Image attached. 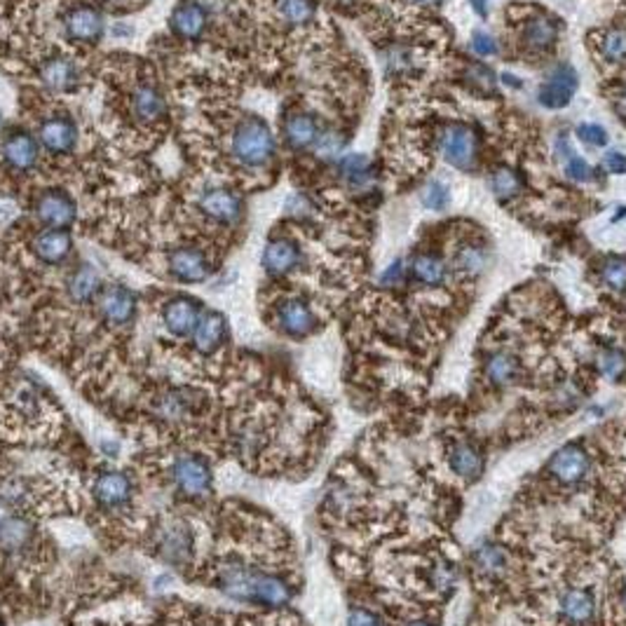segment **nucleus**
<instances>
[{
    "instance_id": "f257e3e1",
    "label": "nucleus",
    "mask_w": 626,
    "mask_h": 626,
    "mask_svg": "<svg viewBox=\"0 0 626 626\" xmlns=\"http://www.w3.org/2000/svg\"><path fill=\"white\" fill-rule=\"evenodd\" d=\"M233 157L244 167H266L275 156V136L261 117L249 116L233 132Z\"/></svg>"
},
{
    "instance_id": "f03ea898",
    "label": "nucleus",
    "mask_w": 626,
    "mask_h": 626,
    "mask_svg": "<svg viewBox=\"0 0 626 626\" xmlns=\"http://www.w3.org/2000/svg\"><path fill=\"white\" fill-rule=\"evenodd\" d=\"M35 217L47 227L66 230L68 226L76 223L78 209H76V202H73L71 195L64 193V190L50 188L38 195V200H35Z\"/></svg>"
},
{
    "instance_id": "7ed1b4c3",
    "label": "nucleus",
    "mask_w": 626,
    "mask_h": 626,
    "mask_svg": "<svg viewBox=\"0 0 626 626\" xmlns=\"http://www.w3.org/2000/svg\"><path fill=\"white\" fill-rule=\"evenodd\" d=\"M441 156L449 165H453L455 169H471L474 160H477V136L470 127H462V125H453V127H446L441 132Z\"/></svg>"
},
{
    "instance_id": "20e7f679",
    "label": "nucleus",
    "mask_w": 626,
    "mask_h": 626,
    "mask_svg": "<svg viewBox=\"0 0 626 626\" xmlns=\"http://www.w3.org/2000/svg\"><path fill=\"white\" fill-rule=\"evenodd\" d=\"M174 481H177L178 490L188 498H202L209 493L211 488V470L207 460L197 458V455H181L174 462Z\"/></svg>"
},
{
    "instance_id": "39448f33",
    "label": "nucleus",
    "mask_w": 626,
    "mask_h": 626,
    "mask_svg": "<svg viewBox=\"0 0 626 626\" xmlns=\"http://www.w3.org/2000/svg\"><path fill=\"white\" fill-rule=\"evenodd\" d=\"M169 272L183 284H200L211 275V261L195 247H178L169 254Z\"/></svg>"
},
{
    "instance_id": "423d86ee",
    "label": "nucleus",
    "mask_w": 626,
    "mask_h": 626,
    "mask_svg": "<svg viewBox=\"0 0 626 626\" xmlns=\"http://www.w3.org/2000/svg\"><path fill=\"white\" fill-rule=\"evenodd\" d=\"M589 453L577 444H568L563 449H559L549 462V474L556 479V481L566 483V486H575V483L582 481L589 471Z\"/></svg>"
},
{
    "instance_id": "0eeeda50",
    "label": "nucleus",
    "mask_w": 626,
    "mask_h": 626,
    "mask_svg": "<svg viewBox=\"0 0 626 626\" xmlns=\"http://www.w3.org/2000/svg\"><path fill=\"white\" fill-rule=\"evenodd\" d=\"M278 324L291 338H305L317 328V315L303 298H287L278 308Z\"/></svg>"
},
{
    "instance_id": "6e6552de",
    "label": "nucleus",
    "mask_w": 626,
    "mask_h": 626,
    "mask_svg": "<svg viewBox=\"0 0 626 626\" xmlns=\"http://www.w3.org/2000/svg\"><path fill=\"white\" fill-rule=\"evenodd\" d=\"M577 89V76L568 64H560L554 71L549 73V78L544 80L540 87V104L544 108H563L572 101Z\"/></svg>"
},
{
    "instance_id": "1a4fd4ad",
    "label": "nucleus",
    "mask_w": 626,
    "mask_h": 626,
    "mask_svg": "<svg viewBox=\"0 0 626 626\" xmlns=\"http://www.w3.org/2000/svg\"><path fill=\"white\" fill-rule=\"evenodd\" d=\"M104 17L92 5L73 7L64 17V34L78 43H96L104 35Z\"/></svg>"
},
{
    "instance_id": "9d476101",
    "label": "nucleus",
    "mask_w": 626,
    "mask_h": 626,
    "mask_svg": "<svg viewBox=\"0 0 626 626\" xmlns=\"http://www.w3.org/2000/svg\"><path fill=\"white\" fill-rule=\"evenodd\" d=\"M200 303L195 298H186V296H178V298L169 300L162 310V322H165L167 331L178 336V338H186L195 331L197 322H200Z\"/></svg>"
},
{
    "instance_id": "9b49d317",
    "label": "nucleus",
    "mask_w": 626,
    "mask_h": 626,
    "mask_svg": "<svg viewBox=\"0 0 626 626\" xmlns=\"http://www.w3.org/2000/svg\"><path fill=\"white\" fill-rule=\"evenodd\" d=\"M38 136L40 144L50 150V153H55V156H66V153H71V150L76 148V144H78V127H76V122H73L71 117L56 116L40 125Z\"/></svg>"
},
{
    "instance_id": "f8f14e48",
    "label": "nucleus",
    "mask_w": 626,
    "mask_h": 626,
    "mask_svg": "<svg viewBox=\"0 0 626 626\" xmlns=\"http://www.w3.org/2000/svg\"><path fill=\"white\" fill-rule=\"evenodd\" d=\"M38 141L24 129H15L3 141V160L15 172H28L38 162Z\"/></svg>"
},
{
    "instance_id": "ddd939ff",
    "label": "nucleus",
    "mask_w": 626,
    "mask_h": 626,
    "mask_svg": "<svg viewBox=\"0 0 626 626\" xmlns=\"http://www.w3.org/2000/svg\"><path fill=\"white\" fill-rule=\"evenodd\" d=\"M99 310L108 324L125 327L132 322L134 312H136V296L127 287H108L101 294Z\"/></svg>"
},
{
    "instance_id": "4468645a",
    "label": "nucleus",
    "mask_w": 626,
    "mask_h": 626,
    "mask_svg": "<svg viewBox=\"0 0 626 626\" xmlns=\"http://www.w3.org/2000/svg\"><path fill=\"white\" fill-rule=\"evenodd\" d=\"M200 209L205 217L218 223H235L242 217V200L239 195L227 188H211L200 195Z\"/></svg>"
},
{
    "instance_id": "2eb2a0df",
    "label": "nucleus",
    "mask_w": 626,
    "mask_h": 626,
    "mask_svg": "<svg viewBox=\"0 0 626 626\" xmlns=\"http://www.w3.org/2000/svg\"><path fill=\"white\" fill-rule=\"evenodd\" d=\"M95 498L99 505L117 510L132 500V481L120 471H106L95 481Z\"/></svg>"
},
{
    "instance_id": "dca6fc26",
    "label": "nucleus",
    "mask_w": 626,
    "mask_h": 626,
    "mask_svg": "<svg viewBox=\"0 0 626 626\" xmlns=\"http://www.w3.org/2000/svg\"><path fill=\"white\" fill-rule=\"evenodd\" d=\"M226 333H227V322L226 317L221 315V312H205V315L200 317V322H197V327H195L193 331V345L197 352H202V355H211V352H217L218 348H221V343L226 340Z\"/></svg>"
},
{
    "instance_id": "f3484780",
    "label": "nucleus",
    "mask_w": 626,
    "mask_h": 626,
    "mask_svg": "<svg viewBox=\"0 0 626 626\" xmlns=\"http://www.w3.org/2000/svg\"><path fill=\"white\" fill-rule=\"evenodd\" d=\"M73 249V239L66 230H56V227H47L38 237L34 239V254L40 261L47 266H56V263L66 261L68 254Z\"/></svg>"
},
{
    "instance_id": "a211bd4d",
    "label": "nucleus",
    "mask_w": 626,
    "mask_h": 626,
    "mask_svg": "<svg viewBox=\"0 0 626 626\" xmlns=\"http://www.w3.org/2000/svg\"><path fill=\"white\" fill-rule=\"evenodd\" d=\"M300 263V249L291 239H272L263 251V268L275 278L288 275Z\"/></svg>"
},
{
    "instance_id": "6ab92c4d",
    "label": "nucleus",
    "mask_w": 626,
    "mask_h": 626,
    "mask_svg": "<svg viewBox=\"0 0 626 626\" xmlns=\"http://www.w3.org/2000/svg\"><path fill=\"white\" fill-rule=\"evenodd\" d=\"M207 15L205 7L195 0H183L181 5H177V10L172 12V28L174 34L181 35V38H200L207 28Z\"/></svg>"
},
{
    "instance_id": "aec40b11",
    "label": "nucleus",
    "mask_w": 626,
    "mask_h": 626,
    "mask_svg": "<svg viewBox=\"0 0 626 626\" xmlns=\"http://www.w3.org/2000/svg\"><path fill=\"white\" fill-rule=\"evenodd\" d=\"M559 610L570 624H591L596 617V601L587 589H566L560 593Z\"/></svg>"
},
{
    "instance_id": "412c9836",
    "label": "nucleus",
    "mask_w": 626,
    "mask_h": 626,
    "mask_svg": "<svg viewBox=\"0 0 626 626\" xmlns=\"http://www.w3.org/2000/svg\"><path fill=\"white\" fill-rule=\"evenodd\" d=\"M40 78H43L45 87L56 92V95H64L78 85V66H76V61L66 59V56H55V59L45 61L43 68H40Z\"/></svg>"
},
{
    "instance_id": "4be33fe9",
    "label": "nucleus",
    "mask_w": 626,
    "mask_h": 626,
    "mask_svg": "<svg viewBox=\"0 0 626 626\" xmlns=\"http://www.w3.org/2000/svg\"><path fill=\"white\" fill-rule=\"evenodd\" d=\"M319 134L322 132L317 127V120L312 116H308V113H294V116H288L287 122H284V139L296 150L315 146Z\"/></svg>"
},
{
    "instance_id": "5701e85b",
    "label": "nucleus",
    "mask_w": 626,
    "mask_h": 626,
    "mask_svg": "<svg viewBox=\"0 0 626 626\" xmlns=\"http://www.w3.org/2000/svg\"><path fill=\"white\" fill-rule=\"evenodd\" d=\"M132 108H134V116L144 122H157V120H162L167 113L165 96L157 92V87H153V85H148V83L139 85V87L134 89Z\"/></svg>"
},
{
    "instance_id": "b1692460",
    "label": "nucleus",
    "mask_w": 626,
    "mask_h": 626,
    "mask_svg": "<svg viewBox=\"0 0 626 626\" xmlns=\"http://www.w3.org/2000/svg\"><path fill=\"white\" fill-rule=\"evenodd\" d=\"M66 288L71 300H76V303H92L101 291V275L92 266H80L68 278Z\"/></svg>"
},
{
    "instance_id": "393cba45",
    "label": "nucleus",
    "mask_w": 626,
    "mask_h": 626,
    "mask_svg": "<svg viewBox=\"0 0 626 626\" xmlns=\"http://www.w3.org/2000/svg\"><path fill=\"white\" fill-rule=\"evenodd\" d=\"M449 465L455 477L477 479L483 471V458L474 446L460 441V444H453V449L449 450Z\"/></svg>"
},
{
    "instance_id": "a878e982",
    "label": "nucleus",
    "mask_w": 626,
    "mask_h": 626,
    "mask_svg": "<svg viewBox=\"0 0 626 626\" xmlns=\"http://www.w3.org/2000/svg\"><path fill=\"white\" fill-rule=\"evenodd\" d=\"M519 371H521L519 359L514 355H510V352H495L483 364V373H486L488 383L498 385V388L514 383L516 378H519Z\"/></svg>"
},
{
    "instance_id": "bb28decb",
    "label": "nucleus",
    "mask_w": 626,
    "mask_h": 626,
    "mask_svg": "<svg viewBox=\"0 0 626 626\" xmlns=\"http://www.w3.org/2000/svg\"><path fill=\"white\" fill-rule=\"evenodd\" d=\"M160 551L169 563L178 566L190 556V535L183 526H169L162 532Z\"/></svg>"
},
{
    "instance_id": "cd10ccee",
    "label": "nucleus",
    "mask_w": 626,
    "mask_h": 626,
    "mask_svg": "<svg viewBox=\"0 0 626 626\" xmlns=\"http://www.w3.org/2000/svg\"><path fill=\"white\" fill-rule=\"evenodd\" d=\"M523 40H526L528 50L532 52L549 50L556 40V24L549 17L530 19L526 31H523Z\"/></svg>"
},
{
    "instance_id": "c85d7f7f",
    "label": "nucleus",
    "mask_w": 626,
    "mask_h": 626,
    "mask_svg": "<svg viewBox=\"0 0 626 626\" xmlns=\"http://www.w3.org/2000/svg\"><path fill=\"white\" fill-rule=\"evenodd\" d=\"M413 278L425 287H439L446 282V263L432 254H422L413 258Z\"/></svg>"
},
{
    "instance_id": "c756f323",
    "label": "nucleus",
    "mask_w": 626,
    "mask_h": 626,
    "mask_svg": "<svg viewBox=\"0 0 626 626\" xmlns=\"http://www.w3.org/2000/svg\"><path fill=\"white\" fill-rule=\"evenodd\" d=\"M338 169L340 177H343V181L348 183L349 188H364L373 178L371 162L364 156H348L345 160H340Z\"/></svg>"
},
{
    "instance_id": "7c9ffc66",
    "label": "nucleus",
    "mask_w": 626,
    "mask_h": 626,
    "mask_svg": "<svg viewBox=\"0 0 626 626\" xmlns=\"http://www.w3.org/2000/svg\"><path fill=\"white\" fill-rule=\"evenodd\" d=\"M474 566L481 575L486 577H498L505 572L507 568V554L505 549L498 547V544H481L474 554Z\"/></svg>"
},
{
    "instance_id": "2f4dec72",
    "label": "nucleus",
    "mask_w": 626,
    "mask_h": 626,
    "mask_svg": "<svg viewBox=\"0 0 626 626\" xmlns=\"http://www.w3.org/2000/svg\"><path fill=\"white\" fill-rule=\"evenodd\" d=\"M596 366H599L601 376L605 380L617 383V380H621L626 376V355L617 348H605L596 357Z\"/></svg>"
},
{
    "instance_id": "473e14b6",
    "label": "nucleus",
    "mask_w": 626,
    "mask_h": 626,
    "mask_svg": "<svg viewBox=\"0 0 626 626\" xmlns=\"http://www.w3.org/2000/svg\"><path fill=\"white\" fill-rule=\"evenodd\" d=\"M521 177L510 167H500L498 172H493V177H490V188H493L495 197L502 202L511 200V197L521 193Z\"/></svg>"
},
{
    "instance_id": "72a5a7b5",
    "label": "nucleus",
    "mask_w": 626,
    "mask_h": 626,
    "mask_svg": "<svg viewBox=\"0 0 626 626\" xmlns=\"http://www.w3.org/2000/svg\"><path fill=\"white\" fill-rule=\"evenodd\" d=\"M31 498V488L24 479H7L3 486H0V502L10 510H19L24 507Z\"/></svg>"
},
{
    "instance_id": "f704fd0d",
    "label": "nucleus",
    "mask_w": 626,
    "mask_h": 626,
    "mask_svg": "<svg viewBox=\"0 0 626 626\" xmlns=\"http://www.w3.org/2000/svg\"><path fill=\"white\" fill-rule=\"evenodd\" d=\"M282 17L291 24H308L315 17V3L312 0H278Z\"/></svg>"
},
{
    "instance_id": "c9c22d12",
    "label": "nucleus",
    "mask_w": 626,
    "mask_h": 626,
    "mask_svg": "<svg viewBox=\"0 0 626 626\" xmlns=\"http://www.w3.org/2000/svg\"><path fill=\"white\" fill-rule=\"evenodd\" d=\"M601 52H603L605 59L610 61H624L626 59V31H608V34L601 38Z\"/></svg>"
},
{
    "instance_id": "e433bc0d",
    "label": "nucleus",
    "mask_w": 626,
    "mask_h": 626,
    "mask_svg": "<svg viewBox=\"0 0 626 626\" xmlns=\"http://www.w3.org/2000/svg\"><path fill=\"white\" fill-rule=\"evenodd\" d=\"M601 278L615 291H626V258H610L601 268Z\"/></svg>"
},
{
    "instance_id": "4c0bfd02",
    "label": "nucleus",
    "mask_w": 626,
    "mask_h": 626,
    "mask_svg": "<svg viewBox=\"0 0 626 626\" xmlns=\"http://www.w3.org/2000/svg\"><path fill=\"white\" fill-rule=\"evenodd\" d=\"M486 261L488 258L486 254H483V249H479L474 244L460 249V254H458V268H460L462 272H467V275H479V272L486 268Z\"/></svg>"
},
{
    "instance_id": "58836bf2",
    "label": "nucleus",
    "mask_w": 626,
    "mask_h": 626,
    "mask_svg": "<svg viewBox=\"0 0 626 626\" xmlns=\"http://www.w3.org/2000/svg\"><path fill=\"white\" fill-rule=\"evenodd\" d=\"M422 202L429 209H446L450 202V190L444 181H429L422 190Z\"/></svg>"
},
{
    "instance_id": "ea45409f",
    "label": "nucleus",
    "mask_w": 626,
    "mask_h": 626,
    "mask_svg": "<svg viewBox=\"0 0 626 626\" xmlns=\"http://www.w3.org/2000/svg\"><path fill=\"white\" fill-rule=\"evenodd\" d=\"M429 572H432V584L437 589H450L455 584V566L446 559H439Z\"/></svg>"
},
{
    "instance_id": "a19ab883",
    "label": "nucleus",
    "mask_w": 626,
    "mask_h": 626,
    "mask_svg": "<svg viewBox=\"0 0 626 626\" xmlns=\"http://www.w3.org/2000/svg\"><path fill=\"white\" fill-rule=\"evenodd\" d=\"M577 136H580L582 144L591 146V148H603L608 144V132L601 125H580L577 127Z\"/></svg>"
},
{
    "instance_id": "79ce46f5",
    "label": "nucleus",
    "mask_w": 626,
    "mask_h": 626,
    "mask_svg": "<svg viewBox=\"0 0 626 626\" xmlns=\"http://www.w3.org/2000/svg\"><path fill=\"white\" fill-rule=\"evenodd\" d=\"M317 153L322 157H333L338 156L340 148H343V139H340L338 134L336 132H324L319 134V139H317Z\"/></svg>"
},
{
    "instance_id": "37998d69",
    "label": "nucleus",
    "mask_w": 626,
    "mask_h": 626,
    "mask_svg": "<svg viewBox=\"0 0 626 626\" xmlns=\"http://www.w3.org/2000/svg\"><path fill=\"white\" fill-rule=\"evenodd\" d=\"M348 626H388V624H385L376 612H371V610L355 608L352 612H349Z\"/></svg>"
},
{
    "instance_id": "c03bdc74",
    "label": "nucleus",
    "mask_w": 626,
    "mask_h": 626,
    "mask_svg": "<svg viewBox=\"0 0 626 626\" xmlns=\"http://www.w3.org/2000/svg\"><path fill=\"white\" fill-rule=\"evenodd\" d=\"M566 172H568V177L577 183H584L591 178V167H589L582 157H577V156H572L570 160H568Z\"/></svg>"
},
{
    "instance_id": "a18cd8bd",
    "label": "nucleus",
    "mask_w": 626,
    "mask_h": 626,
    "mask_svg": "<svg viewBox=\"0 0 626 626\" xmlns=\"http://www.w3.org/2000/svg\"><path fill=\"white\" fill-rule=\"evenodd\" d=\"M471 47H474V52H477L479 56H490L498 52V43H495L493 35L488 34H477L474 35V40H471Z\"/></svg>"
},
{
    "instance_id": "49530a36",
    "label": "nucleus",
    "mask_w": 626,
    "mask_h": 626,
    "mask_svg": "<svg viewBox=\"0 0 626 626\" xmlns=\"http://www.w3.org/2000/svg\"><path fill=\"white\" fill-rule=\"evenodd\" d=\"M401 279H404V263L394 261L392 266H389L388 270L383 272V278H380V282H383L385 287H394V284H399Z\"/></svg>"
},
{
    "instance_id": "de8ad7c7",
    "label": "nucleus",
    "mask_w": 626,
    "mask_h": 626,
    "mask_svg": "<svg viewBox=\"0 0 626 626\" xmlns=\"http://www.w3.org/2000/svg\"><path fill=\"white\" fill-rule=\"evenodd\" d=\"M603 165L608 167V172L624 174L626 172V156H621V153H617V150H610L608 156H605Z\"/></svg>"
},
{
    "instance_id": "09e8293b",
    "label": "nucleus",
    "mask_w": 626,
    "mask_h": 626,
    "mask_svg": "<svg viewBox=\"0 0 626 626\" xmlns=\"http://www.w3.org/2000/svg\"><path fill=\"white\" fill-rule=\"evenodd\" d=\"M471 5H474V10L481 15V17H486L488 12V0H471Z\"/></svg>"
},
{
    "instance_id": "8fccbe9b",
    "label": "nucleus",
    "mask_w": 626,
    "mask_h": 626,
    "mask_svg": "<svg viewBox=\"0 0 626 626\" xmlns=\"http://www.w3.org/2000/svg\"><path fill=\"white\" fill-rule=\"evenodd\" d=\"M620 608L626 612V580H624V584H621V589H620Z\"/></svg>"
},
{
    "instance_id": "3c124183",
    "label": "nucleus",
    "mask_w": 626,
    "mask_h": 626,
    "mask_svg": "<svg viewBox=\"0 0 626 626\" xmlns=\"http://www.w3.org/2000/svg\"><path fill=\"white\" fill-rule=\"evenodd\" d=\"M101 449H104L108 455H116L117 453V444H101Z\"/></svg>"
},
{
    "instance_id": "603ef678",
    "label": "nucleus",
    "mask_w": 626,
    "mask_h": 626,
    "mask_svg": "<svg viewBox=\"0 0 626 626\" xmlns=\"http://www.w3.org/2000/svg\"><path fill=\"white\" fill-rule=\"evenodd\" d=\"M416 3H422V5H437L441 0H416Z\"/></svg>"
},
{
    "instance_id": "864d4df0",
    "label": "nucleus",
    "mask_w": 626,
    "mask_h": 626,
    "mask_svg": "<svg viewBox=\"0 0 626 626\" xmlns=\"http://www.w3.org/2000/svg\"><path fill=\"white\" fill-rule=\"evenodd\" d=\"M406 626H432V624H427V621L418 620V621H409V624H406Z\"/></svg>"
},
{
    "instance_id": "5fc2aeb1",
    "label": "nucleus",
    "mask_w": 626,
    "mask_h": 626,
    "mask_svg": "<svg viewBox=\"0 0 626 626\" xmlns=\"http://www.w3.org/2000/svg\"><path fill=\"white\" fill-rule=\"evenodd\" d=\"M0 125H3V116H0Z\"/></svg>"
},
{
    "instance_id": "6e6d98bb",
    "label": "nucleus",
    "mask_w": 626,
    "mask_h": 626,
    "mask_svg": "<svg viewBox=\"0 0 626 626\" xmlns=\"http://www.w3.org/2000/svg\"><path fill=\"white\" fill-rule=\"evenodd\" d=\"M340 3H348V0H340Z\"/></svg>"
}]
</instances>
